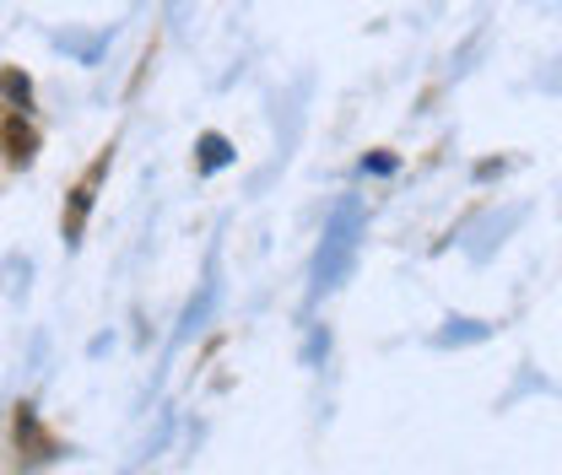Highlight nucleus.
Instances as JSON below:
<instances>
[{
	"mask_svg": "<svg viewBox=\"0 0 562 475\" xmlns=\"http://www.w3.org/2000/svg\"><path fill=\"white\" fill-rule=\"evenodd\" d=\"M201 151H206V157H201V168H206V173L227 162V140H222V136H206V140H201Z\"/></svg>",
	"mask_w": 562,
	"mask_h": 475,
	"instance_id": "1",
	"label": "nucleus"
}]
</instances>
